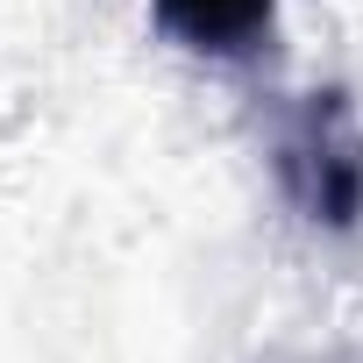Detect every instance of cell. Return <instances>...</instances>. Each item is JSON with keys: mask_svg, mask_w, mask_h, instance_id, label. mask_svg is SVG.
Listing matches in <instances>:
<instances>
[{"mask_svg": "<svg viewBox=\"0 0 363 363\" xmlns=\"http://www.w3.org/2000/svg\"><path fill=\"white\" fill-rule=\"evenodd\" d=\"M278 178L306 207V221L356 228V214H363V128H356L349 93H313L292 114V128L278 135Z\"/></svg>", "mask_w": 363, "mask_h": 363, "instance_id": "1", "label": "cell"}, {"mask_svg": "<svg viewBox=\"0 0 363 363\" xmlns=\"http://www.w3.org/2000/svg\"><path fill=\"white\" fill-rule=\"evenodd\" d=\"M150 8L171 43L207 50V57H250L271 36L278 0H150Z\"/></svg>", "mask_w": 363, "mask_h": 363, "instance_id": "2", "label": "cell"}]
</instances>
